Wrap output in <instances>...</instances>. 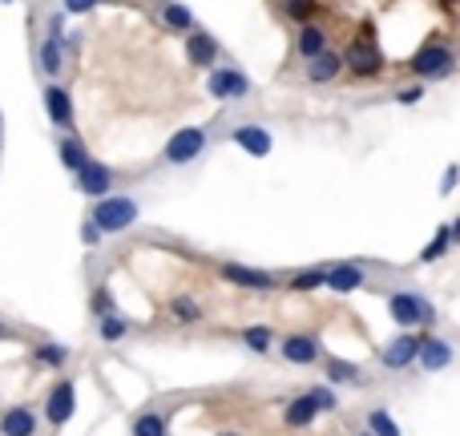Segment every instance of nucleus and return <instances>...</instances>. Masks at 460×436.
Segmentation results:
<instances>
[{
	"label": "nucleus",
	"mask_w": 460,
	"mask_h": 436,
	"mask_svg": "<svg viewBox=\"0 0 460 436\" xmlns=\"http://www.w3.org/2000/svg\"><path fill=\"white\" fill-rule=\"evenodd\" d=\"M456 65H460V49L453 45V40H445V37H432V40H424V45L404 61V73L429 85V81L453 77Z\"/></svg>",
	"instance_id": "f257e3e1"
},
{
	"label": "nucleus",
	"mask_w": 460,
	"mask_h": 436,
	"mask_svg": "<svg viewBox=\"0 0 460 436\" xmlns=\"http://www.w3.org/2000/svg\"><path fill=\"white\" fill-rule=\"evenodd\" d=\"M340 53H343V73H348L351 81H380L384 73H388V53H384V45H376V40L348 37L340 45Z\"/></svg>",
	"instance_id": "f03ea898"
},
{
	"label": "nucleus",
	"mask_w": 460,
	"mask_h": 436,
	"mask_svg": "<svg viewBox=\"0 0 460 436\" xmlns=\"http://www.w3.org/2000/svg\"><path fill=\"white\" fill-rule=\"evenodd\" d=\"M137 202L126 199V194H105V199L93 202V210H89V222H93L102 235H121V230H129L137 222Z\"/></svg>",
	"instance_id": "7ed1b4c3"
},
{
	"label": "nucleus",
	"mask_w": 460,
	"mask_h": 436,
	"mask_svg": "<svg viewBox=\"0 0 460 436\" xmlns=\"http://www.w3.org/2000/svg\"><path fill=\"white\" fill-rule=\"evenodd\" d=\"M388 311L392 319H396V327H424V332H432L437 327V307H432L424 295L416 291H392L388 295Z\"/></svg>",
	"instance_id": "20e7f679"
},
{
	"label": "nucleus",
	"mask_w": 460,
	"mask_h": 436,
	"mask_svg": "<svg viewBox=\"0 0 460 436\" xmlns=\"http://www.w3.org/2000/svg\"><path fill=\"white\" fill-rule=\"evenodd\" d=\"M199 154H207V129L202 126H182L166 138L162 146V162L166 166H190Z\"/></svg>",
	"instance_id": "39448f33"
},
{
	"label": "nucleus",
	"mask_w": 460,
	"mask_h": 436,
	"mask_svg": "<svg viewBox=\"0 0 460 436\" xmlns=\"http://www.w3.org/2000/svg\"><path fill=\"white\" fill-rule=\"evenodd\" d=\"M218 279L238 291H254V295H270L283 287V279L270 275V271H259V267H246V262H218Z\"/></svg>",
	"instance_id": "423d86ee"
},
{
	"label": "nucleus",
	"mask_w": 460,
	"mask_h": 436,
	"mask_svg": "<svg viewBox=\"0 0 460 436\" xmlns=\"http://www.w3.org/2000/svg\"><path fill=\"white\" fill-rule=\"evenodd\" d=\"M207 93L215 102H246L251 97V77L243 69H234V65H215L207 77Z\"/></svg>",
	"instance_id": "0eeeda50"
},
{
	"label": "nucleus",
	"mask_w": 460,
	"mask_h": 436,
	"mask_svg": "<svg viewBox=\"0 0 460 436\" xmlns=\"http://www.w3.org/2000/svg\"><path fill=\"white\" fill-rule=\"evenodd\" d=\"M61 65H65V16L53 13L49 16V32H45V45H40V73L49 81L61 77Z\"/></svg>",
	"instance_id": "6e6552de"
},
{
	"label": "nucleus",
	"mask_w": 460,
	"mask_h": 436,
	"mask_svg": "<svg viewBox=\"0 0 460 436\" xmlns=\"http://www.w3.org/2000/svg\"><path fill=\"white\" fill-rule=\"evenodd\" d=\"M73 413H77V384L73 380H57L53 388H49V400H45V421L53 424V429H61V424L73 421Z\"/></svg>",
	"instance_id": "1a4fd4ad"
},
{
	"label": "nucleus",
	"mask_w": 460,
	"mask_h": 436,
	"mask_svg": "<svg viewBox=\"0 0 460 436\" xmlns=\"http://www.w3.org/2000/svg\"><path fill=\"white\" fill-rule=\"evenodd\" d=\"M279 356L295 368H311L323 360V343H319L311 332H291L287 340H279Z\"/></svg>",
	"instance_id": "9d476101"
},
{
	"label": "nucleus",
	"mask_w": 460,
	"mask_h": 436,
	"mask_svg": "<svg viewBox=\"0 0 460 436\" xmlns=\"http://www.w3.org/2000/svg\"><path fill=\"white\" fill-rule=\"evenodd\" d=\"M340 77H343V53H340V45H332V49H323L319 57L303 61V81H307V85H335Z\"/></svg>",
	"instance_id": "9b49d317"
},
{
	"label": "nucleus",
	"mask_w": 460,
	"mask_h": 436,
	"mask_svg": "<svg viewBox=\"0 0 460 436\" xmlns=\"http://www.w3.org/2000/svg\"><path fill=\"white\" fill-rule=\"evenodd\" d=\"M420 340H424V332L396 335V340H392L388 348L380 351V364L388 368V372H408V368L416 364V356H420Z\"/></svg>",
	"instance_id": "f8f14e48"
},
{
	"label": "nucleus",
	"mask_w": 460,
	"mask_h": 436,
	"mask_svg": "<svg viewBox=\"0 0 460 436\" xmlns=\"http://www.w3.org/2000/svg\"><path fill=\"white\" fill-rule=\"evenodd\" d=\"M45 113H49V121H53L57 129H65V134L77 126V113H73V97H69V89H65L61 81H45Z\"/></svg>",
	"instance_id": "ddd939ff"
},
{
	"label": "nucleus",
	"mask_w": 460,
	"mask_h": 436,
	"mask_svg": "<svg viewBox=\"0 0 460 436\" xmlns=\"http://www.w3.org/2000/svg\"><path fill=\"white\" fill-rule=\"evenodd\" d=\"M332 45H335L332 29L319 24V21L299 24V29H295V57H299V61H311V57H319L323 49H332Z\"/></svg>",
	"instance_id": "4468645a"
},
{
	"label": "nucleus",
	"mask_w": 460,
	"mask_h": 436,
	"mask_svg": "<svg viewBox=\"0 0 460 436\" xmlns=\"http://www.w3.org/2000/svg\"><path fill=\"white\" fill-rule=\"evenodd\" d=\"M218 57H223V45H218L207 29L186 32V61H190L194 69H215Z\"/></svg>",
	"instance_id": "2eb2a0df"
},
{
	"label": "nucleus",
	"mask_w": 460,
	"mask_h": 436,
	"mask_svg": "<svg viewBox=\"0 0 460 436\" xmlns=\"http://www.w3.org/2000/svg\"><path fill=\"white\" fill-rule=\"evenodd\" d=\"M230 142L238 146L243 154H251V158H267L270 154V129H262L259 121H243V126H234L230 129Z\"/></svg>",
	"instance_id": "dca6fc26"
},
{
	"label": "nucleus",
	"mask_w": 460,
	"mask_h": 436,
	"mask_svg": "<svg viewBox=\"0 0 460 436\" xmlns=\"http://www.w3.org/2000/svg\"><path fill=\"white\" fill-rule=\"evenodd\" d=\"M73 178H77V191L85 194V199H105V194H113V170L105 166V162H89V166H81Z\"/></svg>",
	"instance_id": "f3484780"
},
{
	"label": "nucleus",
	"mask_w": 460,
	"mask_h": 436,
	"mask_svg": "<svg viewBox=\"0 0 460 436\" xmlns=\"http://www.w3.org/2000/svg\"><path fill=\"white\" fill-rule=\"evenodd\" d=\"M37 429H40V416L29 405H13L0 413V436H37Z\"/></svg>",
	"instance_id": "a211bd4d"
},
{
	"label": "nucleus",
	"mask_w": 460,
	"mask_h": 436,
	"mask_svg": "<svg viewBox=\"0 0 460 436\" xmlns=\"http://www.w3.org/2000/svg\"><path fill=\"white\" fill-rule=\"evenodd\" d=\"M416 364L424 368V372H445L448 364H453V343L440 340V335L424 332L420 340V356H416Z\"/></svg>",
	"instance_id": "6ab92c4d"
},
{
	"label": "nucleus",
	"mask_w": 460,
	"mask_h": 436,
	"mask_svg": "<svg viewBox=\"0 0 460 436\" xmlns=\"http://www.w3.org/2000/svg\"><path fill=\"white\" fill-rule=\"evenodd\" d=\"M367 283V275H364V267L359 262H332L327 267V291H335V295H351V291H359V287Z\"/></svg>",
	"instance_id": "aec40b11"
},
{
	"label": "nucleus",
	"mask_w": 460,
	"mask_h": 436,
	"mask_svg": "<svg viewBox=\"0 0 460 436\" xmlns=\"http://www.w3.org/2000/svg\"><path fill=\"white\" fill-rule=\"evenodd\" d=\"M319 421V408H315V400L307 396V392H299L295 400H287V408H283V424L287 429H311V424Z\"/></svg>",
	"instance_id": "412c9836"
},
{
	"label": "nucleus",
	"mask_w": 460,
	"mask_h": 436,
	"mask_svg": "<svg viewBox=\"0 0 460 436\" xmlns=\"http://www.w3.org/2000/svg\"><path fill=\"white\" fill-rule=\"evenodd\" d=\"M275 13L283 16L291 29H299V24H311L323 16V8H319V0H275Z\"/></svg>",
	"instance_id": "4be33fe9"
},
{
	"label": "nucleus",
	"mask_w": 460,
	"mask_h": 436,
	"mask_svg": "<svg viewBox=\"0 0 460 436\" xmlns=\"http://www.w3.org/2000/svg\"><path fill=\"white\" fill-rule=\"evenodd\" d=\"M57 158H61V166L69 170V174H77L81 166H89V162H93V154L85 150V142H81V138L65 134V138H57Z\"/></svg>",
	"instance_id": "5701e85b"
},
{
	"label": "nucleus",
	"mask_w": 460,
	"mask_h": 436,
	"mask_svg": "<svg viewBox=\"0 0 460 436\" xmlns=\"http://www.w3.org/2000/svg\"><path fill=\"white\" fill-rule=\"evenodd\" d=\"M238 340H243V348L254 351V356H270V348L279 343V335H275L270 324H246L243 332H238Z\"/></svg>",
	"instance_id": "b1692460"
},
{
	"label": "nucleus",
	"mask_w": 460,
	"mask_h": 436,
	"mask_svg": "<svg viewBox=\"0 0 460 436\" xmlns=\"http://www.w3.org/2000/svg\"><path fill=\"white\" fill-rule=\"evenodd\" d=\"M162 24H166L170 32H182V37H186V32L199 29V16H194L186 4H174V0H166V4H162Z\"/></svg>",
	"instance_id": "393cba45"
},
{
	"label": "nucleus",
	"mask_w": 460,
	"mask_h": 436,
	"mask_svg": "<svg viewBox=\"0 0 460 436\" xmlns=\"http://www.w3.org/2000/svg\"><path fill=\"white\" fill-rule=\"evenodd\" d=\"M327 283V267H307V271H291L287 275V291H295V295H311V291H319V287Z\"/></svg>",
	"instance_id": "a878e982"
},
{
	"label": "nucleus",
	"mask_w": 460,
	"mask_h": 436,
	"mask_svg": "<svg viewBox=\"0 0 460 436\" xmlns=\"http://www.w3.org/2000/svg\"><path fill=\"white\" fill-rule=\"evenodd\" d=\"M170 316H174V324H202L207 307H202L194 295H174V299H170Z\"/></svg>",
	"instance_id": "bb28decb"
},
{
	"label": "nucleus",
	"mask_w": 460,
	"mask_h": 436,
	"mask_svg": "<svg viewBox=\"0 0 460 436\" xmlns=\"http://www.w3.org/2000/svg\"><path fill=\"white\" fill-rule=\"evenodd\" d=\"M32 360H37L40 368H53V372H61V368L73 360V351L65 348V343H37V348H32Z\"/></svg>",
	"instance_id": "cd10ccee"
},
{
	"label": "nucleus",
	"mask_w": 460,
	"mask_h": 436,
	"mask_svg": "<svg viewBox=\"0 0 460 436\" xmlns=\"http://www.w3.org/2000/svg\"><path fill=\"white\" fill-rule=\"evenodd\" d=\"M323 372H327V380H332V384H364V372H359V364H351V360H340V356L327 360Z\"/></svg>",
	"instance_id": "c85d7f7f"
},
{
	"label": "nucleus",
	"mask_w": 460,
	"mask_h": 436,
	"mask_svg": "<svg viewBox=\"0 0 460 436\" xmlns=\"http://www.w3.org/2000/svg\"><path fill=\"white\" fill-rule=\"evenodd\" d=\"M129 327H134V324H129L126 316H118V311H110V316H102V319H97V335H102L105 343H118V340H126V335H129Z\"/></svg>",
	"instance_id": "c756f323"
},
{
	"label": "nucleus",
	"mask_w": 460,
	"mask_h": 436,
	"mask_svg": "<svg viewBox=\"0 0 460 436\" xmlns=\"http://www.w3.org/2000/svg\"><path fill=\"white\" fill-rule=\"evenodd\" d=\"M129 432L134 436H170V421H166V413H137Z\"/></svg>",
	"instance_id": "7c9ffc66"
},
{
	"label": "nucleus",
	"mask_w": 460,
	"mask_h": 436,
	"mask_svg": "<svg viewBox=\"0 0 460 436\" xmlns=\"http://www.w3.org/2000/svg\"><path fill=\"white\" fill-rule=\"evenodd\" d=\"M448 251H453V235H448V227H440L437 235H432V243L420 251V262H440Z\"/></svg>",
	"instance_id": "2f4dec72"
},
{
	"label": "nucleus",
	"mask_w": 460,
	"mask_h": 436,
	"mask_svg": "<svg viewBox=\"0 0 460 436\" xmlns=\"http://www.w3.org/2000/svg\"><path fill=\"white\" fill-rule=\"evenodd\" d=\"M367 432L372 436H400V424L388 416V408H372V413H367Z\"/></svg>",
	"instance_id": "473e14b6"
},
{
	"label": "nucleus",
	"mask_w": 460,
	"mask_h": 436,
	"mask_svg": "<svg viewBox=\"0 0 460 436\" xmlns=\"http://www.w3.org/2000/svg\"><path fill=\"white\" fill-rule=\"evenodd\" d=\"M307 396L315 400L319 413H340V396H335L332 388H323V384H315V388H307Z\"/></svg>",
	"instance_id": "72a5a7b5"
},
{
	"label": "nucleus",
	"mask_w": 460,
	"mask_h": 436,
	"mask_svg": "<svg viewBox=\"0 0 460 436\" xmlns=\"http://www.w3.org/2000/svg\"><path fill=\"white\" fill-rule=\"evenodd\" d=\"M424 102V81H412V85L396 89V105H420Z\"/></svg>",
	"instance_id": "f704fd0d"
},
{
	"label": "nucleus",
	"mask_w": 460,
	"mask_h": 436,
	"mask_svg": "<svg viewBox=\"0 0 460 436\" xmlns=\"http://www.w3.org/2000/svg\"><path fill=\"white\" fill-rule=\"evenodd\" d=\"M97 4H102V0H61V8H65V13H73V16H85V13H93Z\"/></svg>",
	"instance_id": "c9c22d12"
},
{
	"label": "nucleus",
	"mask_w": 460,
	"mask_h": 436,
	"mask_svg": "<svg viewBox=\"0 0 460 436\" xmlns=\"http://www.w3.org/2000/svg\"><path fill=\"white\" fill-rule=\"evenodd\" d=\"M110 311H113V295H110V291H105V287H102V291L93 295V316L102 319V316H110Z\"/></svg>",
	"instance_id": "e433bc0d"
},
{
	"label": "nucleus",
	"mask_w": 460,
	"mask_h": 436,
	"mask_svg": "<svg viewBox=\"0 0 460 436\" xmlns=\"http://www.w3.org/2000/svg\"><path fill=\"white\" fill-rule=\"evenodd\" d=\"M456 182H460V166L453 162V166H445V178H440V194H453Z\"/></svg>",
	"instance_id": "4c0bfd02"
},
{
	"label": "nucleus",
	"mask_w": 460,
	"mask_h": 436,
	"mask_svg": "<svg viewBox=\"0 0 460 436\" xmlns=\"http://www.w3.org/2000/svg\"><path fill=\"white\" fill-rule=\"evenodd\" d=\"M81 238H85V243H89V246H93V243H97V238H102V230H97V227H93V222H85V227H81Z\"/></svg>",
	"instance_id": "58836bf2"
},
{
	"label": "nucleus",
	"mask_w": 460,
	"mask_h": 436,
	"mask_svg": "<svg viewBox=\"0 0 460 436\" xmlns=\"http://www.w3.org/2000/svg\"><path fill=\"white\" fill-rule=\"evenodd\" d=\"M448 235H453V246H460V215L453 218V227H448Z\"/></svg>",
	"instance_id": "ea45409f"
},
{
	"label": "nucleus",
	"mask_w": 460,
	"mask_h": 436,
	"mask_svg": "<svg viewBox=\"0 0 460 436\" xmlns=\"http://www.w3.org/2000/svg\"><path fill=\"white\" fill-rule=\"evenodd\" d=\"M4 335H8V327H4V324H0V340H4Z\"/></svg>",
	"instance_id": "a19ab883"
},
{
	"label": "nucleus",
	"mask_w": 460,
	"mask_h": 436,
	"mask_svg": "<svg viewBox=\"0 0 460 436\" xmlns=\"http://www.w3.org/2000/svg\"><path fill=\"white\" fill-rule=\"evenodd\" d=\"M218 436H243V432H218Z\"/></svg>",
	"instance_id": "79ce46f5"
},
{
	"label": "nucleus",
	"mask_w": 460,
	"mask_h": 436,
	"mask_svg": "<svg viewBox=\"0 0 460 436\" xmlns=\"http://www.w3.org/2000/svg\"><path fill=\"white\" fill-rule=\"evenodd\" d=\"M356 436H372V432H356Z\"/></svg>",
	"instance_id": "37998d69"
},
{
	"label": "nucleus",
	"mask_w": 460,
	"mask_h": 436,
	"mask_svg": "<svg viewBox=\"0 0 460 436\" xmlns=\"http://www.w3.org/2000/svg\"><path fill=\"white\" fill-rule=\"evenodd\" d=\"M0 4H13V0H0Z\"/></svg>",
	"instance_id": "c03bdc74"
},
{
	"label": "nucleus",
	"mask_w": 460,
	"mask_h": 436,
	"mask_svg": "<svg viewBox=\"0 0 460 436\" xmlns=\"http://www.w3.org/2000/svg\"><path fill=\"white\" fill-rule=\"evenodd\" d=\"M0 134H4V129H0Z\"/></svg>",
	"instance_id": "a18cd8bd"
}]
</instances>
